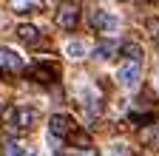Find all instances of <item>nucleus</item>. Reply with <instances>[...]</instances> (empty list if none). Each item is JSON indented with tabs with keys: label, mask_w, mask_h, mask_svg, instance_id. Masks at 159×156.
<instances>
[{
	"label": "nucleus",
	"mask_w": 159,
	"mask_h": 156,
	"mask_svg": "<svg viewBox=\"0 0 159 156\" xmlns=\"http://www.w3.org/2000/svg\"><path fill=\"white\" fill-rule=\"evenodd\" d=\"M11 68V71H17L20 65H23V60H20V57L11 51V48H0V68Z\"/></svg>",
	"instance_id": "obj_9"
},
{
	"label": "nucleus",
	"mask_w": 159,
	"mask_h": 156,
	"mask_svg": "<svg viewBox=\"0 0 159 156\" xmlns=\"http://www.w3.org/2000/svg\"><path fill=\"white\" fill-rule=\"evenodd\" d=\"M119 54H122L128 63H139V60H142V48H139V43H122V46H119Z\"/></svg>",
	"instance_id": "obj_10"
},
{
	"label": "nucleus",
	"mask_w": 159,
	"mask_h": 156,
	"mask_svg": "<svg viewBox=\"0 0 159 156\" xmlns=\"http://www.w3.org/2000/svg\"><path fill=\"white\" fill-rule=\"evenodd\" d=\"M6 156H34V150L29 148V145H23V142H6V150H3Z\"/></svg>",
	"instance_id": "obj_12"
},
{
	"label": "nucleus",
	"mask_w": 159,
	"mask_h": 156,
	"mask_svg": "<svg viewBox=\"0 0 159 156\" xmlns=\"http://www.w3.org/2000/svg\"><path fill=\"white\" fill-rule=\"evenodd\" d=\"M66 54L74 57V60H80V57L85 54V46H83V43H68V46H66Z\"/></svg>",
	"instance_id": "obj_14"
},
{
	"label": "nucleus",
	"mask_w": 159,
	"mask_h": 156,
	"mask_svg": "<svg viewBox=\"0 0 159 156\" xmlns=\"http://www.w3.org/2000/svg\"><path fill=\"white\" fill-rule=\"evenodd\" d=\"M91 26L99 31V34H111L116 26H119V20L111 14V11H102V9H97L94 14H91Z\"/></svg>",
	"instance_id": "obj_2"
},
{
	"label": "nucleus",
	"mask_w": 159,
	"mask_h": 156,
	"mask_svg": "<svg viewBox=\"0 0 159 156\" xmlns=\"http://www.w3.org/2000/svg\"><path fill=\"white\" fill-rule=\"evenodd\" d=\"M17 37H20L26 46H37V43H40V29L26 23V26H20V29H17Z\"/></svg>",
	"instance_id": "obj_8"
},
{
	"label": "nucleus",
	"mask_w": 159,
	"mask_h": 156,
	"mask_svg": "<svg viewBox=\"0 0 159 156\" xmlns=\"http://www.w3.org/2000/svg\"><path fill=\"white\" fill-rule=\"evenodd\" d=\"M139 139H142V142H151V139H156V125H145V131L139 133Z\"/></svg>",
	"instance_id": "obj_15"
},
{
	"label": "nucleus",
	"mask_w": 159,
	"mask_h": 156,
	"mask_svg": "<svg viewBox=\"0 0 159 156\" xmlns=\"http://www.w3.org/2000/svg\"><path fill=\"white\" fill-rule=\"evenodd\" d=\"M43 6V0H11V9L17 14H29L31 9H40Z\"/></svg>",
	"instance_id": "obj_13"
},
{
	"label": "nucleus",
	"mask_w": 159,
	"mask_h": 156,
	"mask_svg": "<svg viewBox=\"0 0 159 156\" xmlns=\"http://www.w3.org/2000/svg\"><path fill=\"white\" fill-rule=\"evenodd\" d=\"M116 48H119V46H116L114 40H102V43L94 48V57H97V60H111V57L116 54Z\"/></svg>",
	"instance_id": "obj_11"
},
{
	"label": "nucleus",
	"mask_w": 159,
	"mask_h": 156,
	"mask_svg": "<svg viewBox=\"0 0 159 156\" xmlns=\"http://www.w3.org/2000/svg\"><path fill=\"white\" fill-rule=\"evenodd\" d=\"M119 3H134V0H119Z\"/></svg>",
	"instance_id": "obj_16"
},
{
	"label": "nucleus",
	"mask_w": 159,
	"mask_h": 156,
	"mask_svg": "<svg viewBox=\"0 0 159 156\" xmlns=\"http://www.w3.org/2000/svg\"><path fill=\"white\" fill-rule=\"evenodd\" d=\"M71 131H74V119L68 114H54L48 119V133L57 136V139H60V136H68Z\"/></svg>",
	"instance_id": "obj_4"
},
{
	"label": "nucleus",
	"mask_w": 159,
	"mask_h": 156,
	"mask_svg": "<svg viewBox=\"0 0 159 156\" xmlns=\"http://www.w3.org/2000/svg\"><path fill=\"white\" fill-rule=\"evenodd\" d=\"M80 23V3L77 0H63L57 9V26L63 31H74Z\"/></svg>",
	"instance_id": "obj_1"
},
{
	"label": "nucleus",
	"mask_w": 159,
	"mask_h": 156,
	"mask_svg": "<svg viewBox=\"0 0 159 156\" xmlns=\"http://www.w3.org/2000/svg\"><path fill=\"white\" fill-rule=\"evenodd\" d=\"M66 139H68V145H71V148H77V150L91 148V133H88V131H71Z\"/></svg>",
	"instance_id": "obj_7"
},
{
	"label": "nucleus",
	"mask_w": 159,
	"mask_h": 156,
	"mask_svg": "<svg viewBox=\"0 0 159 156\" xmlns=\"http://www.w3.org/2000/svg\"><path fill=\"white\" fill-rule=\"evenodd\" d=\"M0 77H3V68H0Z\"/></svg>",
	"instance_id": "obj_17"
},
{
	"label": "nucleus",
	"mask_w": 159,
	"mask_h": 156,
	"mask_svg": "<svg viewBox=\"0 0 159 156\" xmlns=\"http://www.w3.org/2000/svg\"><path fill=\"white\" fill-rule=\"evenodd\" d=\"M31 77H34L37 82H43V85H54L57 82V68L48 65V63H37L31 68Z\"/></svg>",
	"instance_id": "obj_6"
},
{
	"label": "nucleus",
	"mask_w": 159,
	"mask_h": 156,
	"mask_svg": "<svg viewBox=\"0 0 159 156\" xmlns=\"http://www.w3.org/2000/svg\"><path fill=\"white\" fill-rule=\"evenodd\" d=\"M34 119H37V111L34 108H14V116H11V125L9 128H14V131H31Z\"/></svg>",
	"instance_id": "obj_5"
},
{
	"label": "nucleus",
	"mask_w": 159,
	"mask_h": 156,
	"mask_svg": "<svg viewBox=\"0 0 159 156\" xmlns=\"http://www.w3.org/2000/svg\"><path fill=\"white\" fill-rule=\"evenodd\" d=\"M139 77H142V71H139V63H125L122 68L116 71V80L122 88H136L139 85Z\"/></svg>",
	"instance_id": "obj_3"
}]
</instances>
